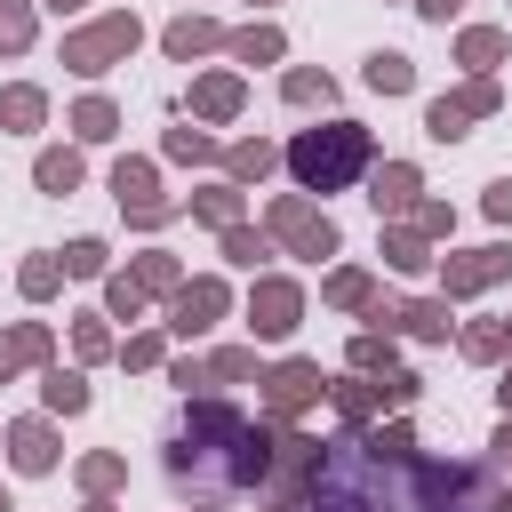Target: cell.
<instances>
[{"label":"cell","instance_id":"6da1fadb","mask_svg":"<svg viewBox=\"0 0 512 512\" xmlns=\"http://www.w3.org/2000/svg\"><path fill=\"white\" fill-rule=\"evenodd\" d=\"M288 168H296L304 192H336V184H352V176L368 168V128H352V120L304 128V136L288 144Z\"/></svg>","mask_w":512,"mask_h":512},{"label":"cell","instance_id":"7a4b0ae2","mask_svg":"<svg viewBox=\"0 0 512 512\" xmlns=\"http://www.w3.org/2000/svg\"><path fill=\"white\" fill-rule=\"evenodd\" d=\"M136 40H144V24H136L128 8H112V16H96L88 32H72V40H64V64H72L80 80H96V72H112Z\"/></svg>","mask_w":512,"mask_h":512},{"label":"cell","instance_id":"3957f363","mask_svg":"<svg viewBox=\"0 0 512 512\" xmlns=\"http://www.w3.org/2000/svg\"><path fill=\"white\" fill-rule=\"evenodd\" d=\"M264 224H272V240H280L288 256H336V224H328L312 200H296V192H280V200L264 208Z\"/></svg>","mask_w":512,"mask_h":512},{"label":"cell","instance_id":"277c9868","mask_svg":"<svg viewBox=\"0 0 512 512\" xmlns=\"http://www.w3.org/2000/svg\"><path fill=\"white\" fill-rule=\"evenodd\" d=\"M320 392H328V376H320L312 360H280V368L264 376V408H272V424H288V416H296V408H312Z\"/></svg>","mask_w":512,"mask_h":512},{"label":"cell","instance_id":"5b68a950","mask_svg":"<svg viewBox=\"0 0 512 512\" xmlns=\"http://www.w3.org/2000/svg\"><path fill=\"white\" fill-rule=\"evenodd\" d=\"M296 320H304V288L296 280H256L248 288V328L256 336H288Z\"/></svg>","mask_w":512,"mask_h":512},{"label":"cell","instance_id":"8992f818","mask_svg":"<svg viewBox=\"0 0 512 512\" xmlns=\"http://www.w3.org/2000/svg\"><path fill=\"white\" fill-rule=\"evenodd\" d=\"M512 272V248H472V256H448L440 264V296H472V288H488V280H504Z\"/></svg>","mask_w":512,"mask_h":512},{"label":"cell","instance_id":"52a82bcc","mask_svg":"<svg viewBox=\"0 0 512 512\" xmlns=\"http://www.w3.org/2000/svg\"><path fill=\"white\" fill-rule=\"evenodd\" d=\"M216 312H224V280H184L176 304H168V328H176V336H200Z\"/></svg>","mask_w":512,"mask_h":512},{"label":"cell","instance_id":"ba28073f","mask_svg":"<svg viewBox=\"0 0 512 512\" xmlns=\"http://www.w3.org/2000/svg\"><path fill=\"white\" fill-rule=\"evenodd\" d=\"M112 192H120V208H128L136 224H160V216H168V200H152V160H120V168H112Z\"/></svg>","mask_w":512,"mask_h":512},{"label":"cell","instance_id":"9c48e42d","mask_svg":"<svg viewBox=\"0 0 512 512\" xmlns=\"http://www.w3.org/2000/svg\"><path fill=\"white\" fill-rule=\"evenodd\" d=\"M368 200H376V216H400V208H416V168H408V160H384V168L368 176Z\"/></svg>","mask_w":512,"mask_h":512},{"label":"cell","instance_id":"30bf717a","mask_svg":"<svg viewBox=\"0 0 512 512\" xmlns=\"http://www.w3.org/2000/svg\"><path fill=\"white\" fill-rule=\"evenodd\" d=\"M8 456H16V472H48V464H56V432H48L40 416H24V424L8 432Z\"/></svg>","mask_w":512,"mask_h":512},{"label":"cell","instance_id":"8fae6325","mask_svg":"<svg viewBox=\"0 0 512 512\" xmlns=\"http://www.w3.org/2000/svg\"><path fill=\"white\" fill-rule=\"evenodd\" d=\"M216 40H224V32H216V24H208V16H176V24H168V32H160V48H168V56H176V64H192V56H208V48H216Z\"/></svg>","mask_w":512,"mask_h":512},{"label":"cell","instance_id":"7c38bea8","mask_svg":"<svg viewBox=\"0 0 512 512\" xmlns=\"http://www.w3.org/2000/svg\"><path fill=\"white\" fill-rule=\"evenodd\" d=\"M192 112H200V120H232V112H240V72H208V80H192Z\"/></svg>","mask_w":512,"mask_h":512},{"label":"cell","instance_id":"4fadbf2b","mask_svg":"<svg viewBox=\"0 0 512 512\" xmlns=\"http://www.w3.org/2000/svg\"><path fill=\"white\" fill-rule=\"evenodd\" d=\"M24 360H48V328H40V320H16V328L0 336V384H8Z\"/></svg>","mask_w":512,"mask_h":512},{"label":"cell","instance_id":"5bb4252c","mask_svg":"<svg viewBox=\"0 0 512 512\" xmlns=\"http://www.w3.org/2000/svg\"><path fill=\"white\" fill-rule=\"evenodd\" d=\"M368 88H376V96H408V88H416V64H408L400 48H376V56H368Z\"/></svg>","mask_w":512,"mask_h":512},{"label":"cell","instance_id":"9a60e30c","mask_svg":"<svg viewBox=\"0 0 512 512\" xmlns=\"http://www.w3.org/2000/svg\"><path fill=\"white\" fill-rule=\"evenodd\" d=\"M40 120H48V96H40V88H8V96H0V128H8V136H32Z\"/></svg>","mask_w":512,"mask_h":512},{"label":"cell","instance_id":"2e32d148","mask_svg":"<svg viewBox=\"0 0 512 512\" xmlns=\"http://www.w3.org/2000/svg\"><path fill=\"white\" fill-rule=\"evenodd\" d=\"M368 464H376V472H384V464H416V432H408V424L368 432Z\"/></svg>","mask_w":512,"mask_h":512},{"label":"cell","instance_id":"e0dca14e","mask_svg":"<svg viewBox=\"0 0 512 512\" xmlns=\"http://www.w3.org/2000/svg\"><path fill=\"white\" fill-rule=\"evenodd\" d=\"M464 120H472V104H464V96H432V104H424V128H432L440 144H456V136H464Z\"/></svg>","mask_w":512,"mask_h":512},{"label":"cell","instance_id":"ac0fdd59","mask_svg":"<svg viewBox=\"0 0 512 512\" xmlns=\"http://www.w3.org/2000/svg\"><path fill=\"white\" fill-rule=\"evenodd\" d=\"M32 184H40V192H72V184H80V152H40V160H32Z\"/></svg>","mask_w":512,"mask_h":512},{"label":"cell","instance_id":"d6986e66","mask_svg":"<svg viewBox=\"0 0 512 512\" xmlns=\"http://www.w3.org/2000/svg\"><path fill=\"white\" fill-rule=\"evenodd\" d=\"M232 56H240V64H272V56H280V32H272V24H240V32H232Z\"/></svg>","mask_w":512,"mask_h":512},{"label":"cell","instance_id":"ffe728a7","mask_svg":"<svg viewBox=\"0 0 512 512\" xmlns=\"http://www.w3.org/2000/svg\"><path fill=\"white\" fill-rule=\"evenodd\" d=\"M456 56L488 80V72H496V56H504V32H488V24H480V32H464V40H456Z\"/></svg>","mask_w":512,"mask_h":512},{"label":"cell","instance_id":"44dd1931","mask_svg":"<svg viewBox=\"0 0 512 512\" xmlns=\"http://www.w3.org/2000/svg\"><path fill=\"white\" fill-rule=\"evenodd\" d=\"M384 264H392V272H424V264H432V256H424V232H400V224H392V232H384Z\"/></svg>","mask_w":512,"mask_h":512},{"label":"cell","instance_id":"7402d4cb","mask_svg":"<svg viewBox=\"0 0 512 512\" xmlns=\"http://www.w3.org/2000/svg\"><path fill=\"white\" fill-rule=\"evenodd\" d=\"M224 168H232V184H264V168H272V144H232V152H224Z\"/></svg>","mask_w":512,"mask_h":512},{"label":"cell","instance_id":"603a6c76","mask_svg":"<svg viewBox=\"0 0 512 512\" xmlns=\"http://www.w3.org/2000/svg\"><path fill=\"white\" fill-rule=\"evenodd\" d=\"M192 216H208V224H232V216H240V184H208V192H192Z\"/></svg>","mask_w":512,"mask_h":512},{"label":"cell","instance_id":"cb8c5ba5","mask_svg":"<svg viewBox=\"0 0 512 512\" xmlns=\"http://www.w3.org/2000/svg\"><path fill=\"white\" fill-rule=\"evenodd\" d=\"M328 304H344V312H360V304H376V288H368V272H328V288H320Z\"/></svg>","mask_w":512,"mask_h":512},{"label":"cell","instance_id":"d4e9b609","mask_svg":"<svg viewBox=\"0 0 512 512\" xmlns=\"http://www.w3.org/2000/svg\"><path fill=\"white\" fill-rule=\"evenodd\" d=\"M328 392H336V416H344V424H368V416L384 408V400H376V384H328Z\"/></svg>","mask_w":512,"mask_h":512},{"label":"cell","instance_id":"484cf974","mask_svg":"<svg viewBox=\"0 0 512 512\" xmlns=\"http://www.w3.org/2000/svg\"><path fill=\"white\" fill-rule=\"evenodd\" d=\"M32 40V0H0V56H16Z\"/></svg>","mask_w":512,"mask_h":512},{"label":"cell","instance_id":"4316f807","mask_svg":"<svg viewBox=\"0 0 512 512\" xmlns=\"http://www.w3.org/2000/svg\"><path fill=\"white\" fill-rule=\"evenodd\" d=\"M72 128H80V136H88V144H104V136H112V128H120V112H112V104H104V96H88V104H80V112H72Z\"/></svg>","mask_w":512,"mask_h":512},{"label":"cell","instance_id":"83f0119b","mask_svg":"<svg viewBox=\"0 0 512 512\" xmlns=\"http://www.w3.org/2000/svg\"><path fill=\"white\" fill-rule=\"evenodd\" d=\"M136 288H168V296H176V288H184V272H176V256H168V248H152V256L136 264Z\"/></svg>","mask_w":512,"mask_h":512},{"label":"cell","instance_id":"f1b7e54d","mask_svg":"<svg viewBox=\"0 0 512 512\" xmlns=\"http://www.w3.org/2000/svg\"><path fill=\"white\" fill-rule=\"evenodd\" d=\"M48 408H56V416H80V408H88V384L64 376V368H48Z\"/></svg>","mask_w":512,"mask_h":512},{"label":"cell","instance_id":"f546056e","mask_svg":"<svg viewBox=\"0 0 512 512\" xmlns=\"http://www.w3.org/2000/svg\"><path fill=\"white\" fill-rule=\"evenodd\" d=\"M280 88H288V104H328V96H336V80H328V72H288Z\"/></svg>","mask_w":512,"mask_h":512},{"label":"cell","instance_id":"4dcf8cb0","mask_svg":"<svg viewBox=\"0 0 512 512\" xmlns=\"http://www.w3.org/2000/svg\"><path fill=\"white\" fill-rule=\"evenodd\" d=\"M224 256H232V264H256V256H272V240L248 232V224H224Z\"/></svg>","mask_w":512,"mask_h":512},{"label":"cell","instance_id":"1f68e13d","mask_svg":"<svg viewBox=\"0 0 512 512\" xmlns=\"http://www.w3.org/2000/svg\"><path fill=\"white\" fill-rule=\"evenodd\" d=\"M208 376H216V384H240V376H256V352H248V344H224V352L208 360Z\"/></svg>","mask_w":512,"mask_h":512},{"label":"cell","instance_id":"d6a6232c","mask_svg":"<svg viewBox=\"0 0 512 512\" xmlns=\"http://www.w3.org/2000/svg\"><path fill=\"white\" fill-rule=\"evenodd\" d=\"M352 368H368V376H376V368H392V336H376V328H368V336H352Z\"/></svg>","mask_w":512,"mask_h":512},{"label":"cell","instance_id":"836d02e7","mask_svg":"<svg viewBox=\"0 0 512 512\" xmlns=\"http://www.w3.org/2000/svg\"><path fill=\"white\" fill-rule=\"evenodd\" d=\"M168 160H216V144L200 128H168Z\"/></svg>","mask_w":512,"mask_h":512},{"label":"cell","instance_id":"e575fe53","mask_svg":"<svg viewBox=\"0 0 512 512\" xmlns=\"http://www.w3.org/2000/svg\"><path fill=\"white\" fill-rule=\"evenodd\" d=\"M56 280H64L56 256H32V264H24V296H56Z\"/></svg>","mask_w":512,"mask_h":512},{"label":"cell","instance_id":"d590c367","mask_svg":"<svg viewBox=\"0 0 512 512\" xmlns=\"http://www.w3.org/2000/svg\"><path fill=\"white\" fill-rule=\"evenodd\" d=\"M104 304H112L120 320H136V312H144V288H136V272H120V280L104 288Z\"/></svg>","mask_w":512,"mask_h":512},{"label":"cell","instance_id":"8d00e7d4","mask_svg":"<svg viewBox=\"0 0 512 512\" xmlns=\"http://www.w3.org/2000/svg\"><path fill=\"white\" fill-rule=\"evenodd\" d=\"M64 272H80V280L104 272V240H72V248H64Z\"/></svg>","mask_w":512,"mask_h":512},{"label":"cell","instance_id":"74e56055","mask_svg":"<svg viewBox=\"0 0 512 512\" xmlns=\"http://www.w3.org/2000/svg\"><path fill=\"white\" fill-rule=\"evenodd\" d=\"M504 344H512L504 328H464V352H472V360H504Z\"/></svg>","mask_w":512,"mask_h":512},{"label":"cell","instance_id":"f35d334b","mask_svg":"<svg viewBox=\"0 0 512 512\" xmlns=\"http://www.w3.org/2000/svg\"><path fill=\"white\" fill-rule=\"evenodd\" d=\"M80 488H96V496L120 488V456H88V464H80Z\"/></svg>","mask_w":512,"mask_h":512},{"label":"cell","instance_id":"ab89813d","mask_svg":"<svg viewBox=\"0 0 512 512\" xmlns=\"http://www.w3.org/2000/svg\"><path fill=\"white\" fill-rule=\"evenodd\" d=\"M416 232H424V240H440V232H456V208H440V200H424V208H416Z\"/></svg>","mask_w":512,"mask_h":512},{"label":"cell","instance_id":"60d3db41","mask_svg":"<svg viewBox=\"0 0 512 512\" xmlns=\"http://www.w3.org/2000/svg\"><path fill=\"white\" fill-rule=\"evenodd\" d=\"M72 344H80V360H104V352H112V336H104V320H80V336H72Z\"/></svg>","mask_w":512,"mask_h":512},{"label":"cell","instance_id":"b9f144b4","mask_svg":"<svg viewBox=\"0 0 512 512\" xmlns=\"http://www.w3.org/2000/svg\"><path fill=\"white\" fill-rule=\"evenodd\" d=\"M120 360H128V368H152V360H160V336H136V344H120Z\"/></svg>","mask_w":512,"mask_h":512},{"label":"cell","instance_id":"7bdbcfd3","mask_svg":"<svg viewBox=\"0 0 512 512\" xmlns=\"http://www.w3.org/2000/svg\"><path fill=\"white\" fill-rule=\"evenodd\" d=\"M488 216H496V224H512V176H496V184H488Z\"/></svg>","mask_w":512,"mask_h":512},{"label":"cell","instance_id":"ee69618b","mask_svg":"<svg viewBox=\"0 0 512 512\" xmlns=\"http://www.w3.org/2000/svg\"><path fill=\"white\" fill-rule=\"evenodd\" d=\"M496 456H504V464H512V416H504V432H496Z\"/></svg>","mask_w":512,"mask_h":512},{"label":"cell","instance_id":"f6af8a7d","mask_svg":"<svg viewBox=\"0 0 512 512\" xmlns=\"http://www.w3.org/2000/svg\"><path fill=\"white\" fill-rule=\"evenodd\" d=\"M496 400H504V416H512V368H504V384H496Z\"/></svg>","mask_w":512,"mask_h":512},{"label":"cell","instance_id":"bcb514c9","mask_svg":"<svg viewBox=\"0 0 512 512\" xmlns=\"http://www.w3.org/2000/svg\"><path fill=\"white\" fill-rule=\"evenodd\" d=\"M48 8H56V16H72V8H88V0H48Z\"/></svg>","mask_w":512,"mask_h":512},{"label":"cell","instance_id":"7dc6e473","mask_svg":"<svg viewBox=\"0 0 512 512\" xmlns=\"http://www.w3.org/2000/svg\"><path fill=\"white\" fill-rule=\"evenodd\" d=\"M0 512H16V496H8V488H0Z\"/></svg>","mask_w":512,"mask_h":512},{"label":"cell","instance_id":"c3c4849f","mask_svg":"<svg viewBox=\"0 0 512 512\" xmlns=\"http://www.w3.org/2000/svg\"><path fill=\"white\" fill-rule=\"evenodd\" d=\"M88 512H112V504H88Z\"/></svg>","mask_w":512,"mask_h":512},{"label":"cell","instance_id":"681fc988","mask_svg":"<svg viewBox=\"0 0 512 512\" xmlns=\"http://www.w3.org/2000/svg\"><path fill=\"white\" fill-rule=\"evenodd\" d=\"M504 336H512V320H504Z\"/></svg>","mask_w":512,"mask_h":512}]
</instances>
